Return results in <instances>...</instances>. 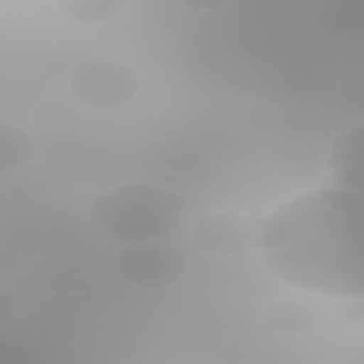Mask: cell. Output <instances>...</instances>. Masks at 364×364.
Instances as JSON below:
<instances>
[{
  "label": "cell",
  "mask_w": 364,
  "mask_h": 364,
  "mask_svg": "<svg viewBox=\"0 0 364 364\" xmlns=\"http://www.w3.org/2000/svg\"><path fill=\"white\" fill-rule=\"evenodd\" d=\"M364 198L330 183L276 208L256 236L263 264L282 282L336 299L364 294Z\"/></svg>",
  "instance_id": "cell-1"
},
{
  "label": "cell",
  "mask_w": 364,
  "mask_h": 364,
  "mask_svg": "<svg viewBox=\"0 0 364 364\" xmlns=\"http://www.w3.org/2000/svg\"><path fill=\"white\" fill-rule=\"evenodd\" d=\"M185 7H189L196 11H216L222 9L226 3L225 1H209V0H189L182 3Z\"/></svg>",
  "instance_id": "cell-11"
},
{
  "label": "cell",
  "mask_w": 364,
  "mask_h": 364,
  "mask_svg": "<svg viewBox=\"0 0 364 364\" xmlns=\"http://www.w3.org/2000/svg\"><path fill=\"white\" fill-rule=\"evenodd\" d=\"M115 264L118 274L127 283L142 289H161L182 276L185 256L164 239L125 246Z\"/></svg>",
  "instance_id": "cell-4"
},
{
  "label": "cell",
  "mask_w": 364,
  "mask_h": 364,
  "mask_svg": "<svg viewBox=\"0 0 364 364\" xmlns=\"http://www.w3.org/2000/svg\"><path fill=\"white\" fill-rule=\"evenodd\" d=\"M119 0H64L58 3L61 13L77 23H102L121 13Z\"/></svg>",
  "instance_id": "cell-9"
},
{
  "label": "cell",
  "mask_w": 364,
  "mask_h": 364,
  "mask_svg": "<svg viewBox=\"0 0 364 364\" xmlns=\"http://www.w3.org/2000/svg\"><path fill=\"white\" fill-rule=\"evenodd\" d=\"M182 210L178 193L148 182H127L94 198L87 215L111 240L129 246L166 239Z\"/></svg>",
  "instance_id": "cell-2"
},
{
  "label": "cell",
  "mask_w": 364,
  "mask_h": 364,
  "mask_svg": "<svg viewBox=\"0 0 364 364\" xmlns=\"http://www.w3.org/2000/svg\"><path fill=\"white\" fill-rule=\"evenodd\" d=\"M363 141H364V125L363 122L343 132L331 145L327 168L330 172L354 169L364 171L363 166Z\"/></svg>",
  "instance_id": "cell-7"
},
{
  "label": "cell",
  "mask_w": 364,
  "mask_h": 364,
  "mask_svg": "<svg viewBox=\"0 0 364 364\" xmlns=\"http://www.w3.org/2000/svg\"><path fill=\"white\" fill-rule=\"evenodd\" d=\"M196 245L213 255H235L246 249L250 242L252 228L235 213L218 212L200 218L192 230Z\"/></svg>",
  "instance_id": "cell-5"
},
{
  "label": "cell",
  "mask_w": 364,
  "mask_h": 364,
  "mask_svg": "<svg viewBox=\"0 0 364 364\" xmlns=\"http://www.w3.org/2000/svg\"><path fill=\"white\" fill-rule=\"evenodd\" d=\"M68 88L81 105L112 109L128 104L138 94V78L118 61H92L77 68Z\"/></svg>",
  "instance_id": "cell-3"
},
{
  "label": "cell",
  "mask_w": 364,
  "mask_h": 364,
  "mask_svg": "<svg viewBox=\"0 0 364 364\" xmlns=\"http://www.w3.org/2000/svg\"><path fill=\"white\" fill-rule=\"evenodd\" d=\"M327 183L343 188V189H348L353 192L363 193L364 192V171L343 169V171L330 172Z\"/></svg>",
  "instance_id": "cell-10"
},
{
  "label": "cell",
  "mask_w": 364,
  "mask_h": 364,
  "mask_svg": "<svg viewBox=\"0 0 364 364\" xmlns=\"http://www.w3.org/2000/svg\"><path fill=\"white\" fill-rule=\"evenodd\" d=\"M314 321L313 310L300 301H283L272 306L266 314V324L276 333L294 334L307 330Z\"/></svg>",
  "instance_id": "cell-8"
},
{
  "label": "cell",
  "mask_w": 364,
  "mask_h": 364,
  "mask_svg": "<svg viewBox=\"0 0 364 364\" xmlns=\"http://www.w3.org/2000/svg\"><path fill=\"white\" fill-rule=\"evenodd\" d=\"M34 154L30 135L17 125L3 124L0 128V169L14 172L27 165Z\"/></svg>",
  "instance_id": "cell-6"
}]
</instances>
